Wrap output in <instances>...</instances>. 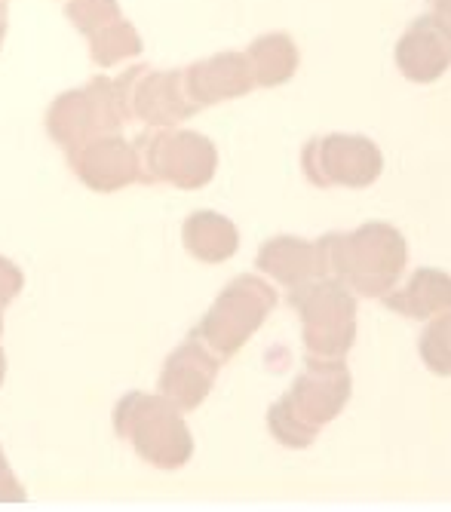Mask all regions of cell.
Here are the masks:
<instances>
[{"label": "cell", "instance_id": "3957f363", "mask_svg": "<svg viewBox=\"0 0 451 512\" xmlns=\"http://www.w3.org/2000/svg\"><path fill=\"white\" fill-rule=\"evenodd\" d=\"M396 68L415 83H433L451 68V40L433 25L430 16L415 19L399 37Z\"/></svg>", "mask_w": 451, "mask_h": 512}, {"label": "cell", "instance_id": "6da1fadb", "mask_svg": "<svg viewBox=\"0 0 451 512\" xmlns=\"http://www.w3.org/2000/svg\"><path fill=\"white\" fill-rule=\"evenodd\" d=\"M353 246L363 252V264L353 270L356 286L369 295H384L399 279L405 258H409L402 234L390 224H369L353 237Z\"/></svg>", "mask_w": 451, "mask_h": 512}, {"label": "cell", "instance_id": "7a4b0ae2", "mask_svg": "<svg viewBox=\"0 0 451 512\" xmlns=\"http://www.w3.org/2000/svg\"><path fill=\"white\" fill-rule=\"evenodd\" d=\"M313 148H320L323 154L320 172H313L317 181H341L350 188H366L381 175L384 166L378 145L363 135H332Z\"/></svg>", "mask_w": 451, "mask_h": 512}, {"label": "cell", "instance_id": "277c9868", "mask_svg": "<svg viewBox=\"0 0 451 512\" xmlns=\"http://www.w3.org/2000/svg\"><path fill=\"white\" fill-rule=\"evenodd\" d=\"M387 307L409 319H433L451 310V276L436 267H421L409 286L387 295Z\"/></svg>", "mask_w": 451, "mask_h": 512}, {"label": "cell", "instance_id": "8992f818", "mask_svg": "<svg viewBox=\"0 0 451 512\" xmlns=\"http://www.w3.org/2000/svg\"><path fill=\"white\" fill-rule=\"evenodd\" d=\"M430 19H433V25L451 40V0H433Z\"/></svg>", "mask_w": 451, "mask_h": 512}, {"label": "cell", "instance_id": "5b68a950", "mask_svg": "<svg viewBox=\"0 0 451 512\" xmlns=\"http://www.w3.org/2000/svg\"><path fill=\"white\" fill-rule=\"evenodd\" d=\"M421 359L436 375H451V310L433 316L421 338Z\"/></svg>", "mask_w": 451, "mask_h": 512}]
</instances>
